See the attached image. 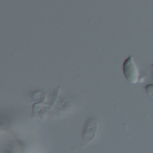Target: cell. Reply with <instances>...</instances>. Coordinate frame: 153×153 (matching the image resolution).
Wrapping results in <instances>:
<instances>
[{"label":"cell","mask_w":153,"mask_h":153,"mask_svg":"<svg viewBox=\"0 0 153 153\" xmlns=\"http://www.w3.org/2000/svg\"><path fill=\"white\" fill-rule=\"evenodd\" d=\"M123 72L126 76V79L134 84L139 81V71L136 65V63L132 56H128L123 65Z\"/></svg>","instance_id":"obj_1"},{"label":"cell","mask_w":153,"mask_h":153,"mask_svg":"<svg viewBox=\"0 0 153 153\" xmlns=\"http://www.w3.org/2000/svg\"><path fill=\"white\" fill-rule=\"evenodd\" d=\"M145 91L147 92V94L153 98V84H149L145 87Z\"/></svg>","instance_id":"obj_3"},{"label":"cell","mask_w":153,"mask_h":153,"mask_svg":"<svg viewBox=\"0 0 153 153\" xmlns=\"http://www.w3.org/2000/svg\"><path fill=\"white\" fill-rule=\"evenodd\" d=\"M98 132V122L95 118H89L86 123L85 126L83 127L82 130V142L84 143H91Z\"/></svg>","instance_id":"obj_2"}]
</instances>
